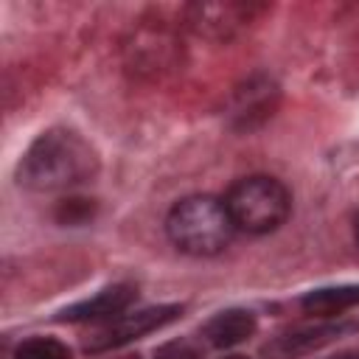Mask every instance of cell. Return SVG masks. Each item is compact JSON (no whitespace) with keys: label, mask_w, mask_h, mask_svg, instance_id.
I'll list each match as a JSON object with an SVG mask.
<instances>
[{"label":"cell","mask_w":359,"mask_h":359,"mask_svg":"<svg viewBox=\"0 0 359 359\" xmlns=\"http://www.w3.org/2000/svg\"><path fill=\"white\" fill-rule=\"evenodd\" d=\"M98 171L95 149L70 129L42 132L17 165V182L28 191H65L93 180Z\"/></svg>","instance_id":"6da1fadb"},{"label":"cell","mask_w":359,"mask_h":359,"mask_svg":"<svg viewBox=\"0 0 359 359\" xmlns=\"http://www.w3.org/2000/svg\"><path fill=\"white\" fill-rule=\"evenodd\" d=\"M233 219L216 196H185L165 216V233L180 252L208 258L222 252L233 238Z\"/></svg>","instance_id":"7a4b0ae2"},{"label":"cell","mask_w":359,"mask_h":359,"mask_svg":"<svg viewBox=\"0 0 359 359\" xmlns=\"http://www.w3.org/2000/svg\"><path fill=\"white\" fill-rule=\"evenodd\" d=\"M224 208L233 224L244 233L264 236L275 233L292 213V196L286 185L266 174H252L236 180L224 194Z\"/></svg>","instance_id":"3957f363"},{"label":"cell","mask_w":359,"mask_h":359,"mask_svg":"<svg viewBox=\"0 0 359 359\" xmlns=\"http://www.w3.org/2000/svg\"><path fill=\"white\" fill-rule=\"evenodd\" d=\"M182 314V306L177 303H168V306H151V309H140L135 314H121L115 317L107 328H101L90 342H87V351H109V348H121L132 339H140L163 325H168L171 320H177Z\"/></svg>","instance_id":"277c9868"},{"label":"cell","mask_w":359,"mask_h":359,"mask_svg":"<svg viewBox=\"0 0 359 359\" xmlns=\"http://www.w3.org/2000/svg\"><path fill=\"white\" fill-rule=\"evenodd\" d=\"M255 11H261V8L244 6V3H194L185 8V17L196 34H205L213 39H227L244 22H250Z\"/></svg>","instance_id":"5b68a950"},{"label":"cell","mask_w":359,"mask_h":359,"mask_svg":"<svg viewBox=\"0 0 359 359\" xmlns=\"http://www.w3.org/2000/svg\"><path fill=\"white\" fill-rule=\"evenodd\" d=\"M351 325L342 323H328V325H306V328H294L286 331L280 337H275L272 342L264 345V356L266 359H297L303 353H311L323 345H328L331 339H337L339 334H345Z\"/></svg>","instance_id":"8992f818"},{"label":"cell","mask_w":359,"mask_h":359,"mask_svg":"<svg viewBox=\"0 0 359 359\" xmlns=\"http://www.w3.org/2000/svg\"><path fill=\"white\" fill-rule=\"evenodd\" d=\"M135 289L126 286V283H115L104 292H98L95 297H87L81 303H73L67 306L65 311H59V320H67V323H90V320H115L121 317L129 303H135Z\"/></svg>","instance_id":"52a82bcc"},{"label":"cell","mask_w":359,"mask_h":359,"mask_svg":"<svg viewBox=\"0 0 359 359\" xmlns=\"http://www.w3.org/2000/svg\"><path fill=\"white\" fill-rule=\"evenodd\" d=\"M275 87L269 84V79L264 76H252L244 81V87L236 90V107H233V118L238 126L250 129L255 121L272 115V104H275Z\"/></svg>","instance_id":"ba28073f"},{"label":"cell","mask_w":359,"mask_h":359,"mask_svg":"<svg viewBox=\"0 0 359 359\" xmlns=\"http://www.w3.org/2000/svg\"><path fill=\"white\" fill-rule=\"evenodd\" d=\"M205 339L216 348H233L241 345L244 339H250L255 334V314L247 309H227L213 314L205 328H202Z\"/></svg>","instance_id":"9c48e42d"},{"label":"cell","mask_w":359,"mask_h":359,"mask_svg":"<svg viewBox=\"0 0 359 359\" xmlns=\"http://www.w3.org/2000/svg\"><path fill=\"white\" fill-rule=\"evenodd\" d=\"M300 306L309 314H320V317H334L342 314L353 306H359V283H345V286H323V289H311L303 294Z\"/></svg>","instance_id":"30bf717a"},{"label":"cell","mask_w":359,"mask_h":359,"mask_svg":"<svg viewBox=\"0 0 359 359\" xmlns=\"http://www.w3.org/2000/svg\"><path fill=\"white\" fill-rule=\"evenodd\" d=\"M14 359H70V348L53 337H31L17 348Z\"/></svg>","instance_id":"8fae6325"},{"label":"cell","mask_w":359,"mask_h":359,"mask_svg":"<svg viewBox=\"0 0 359 359\" xmlns=\"http://www.w3.org/2000/svg\"><path fill=\"white\" fill-rule=\"evenodd\" d=\"M93 213H95V202L81 199V196H70V199H62L56 205V222L59 224H84L93 219Z\"/></svg>","instance_id":"7c38bea8"},{"label":"cell","mask_w":359,"mask_h":359,"mask_svg":"<svg viewBox=\"0 0 359 359\" xmlns=\"http://www.w3.org/2000/svg\"><path fill=\"white\" fill-rule=\"evenodd\" d=\"M154 359H199V348L188 339H174V342L163 345L154 353Z\"/></svg>","instance_id":"4fadbf2b"},{"label":"cell","mask_w":359,"mask_h":359,"mask_svg":"<svg viewBox=\"0 0 359 359\" xmlns=\"http://www.w3.org/2000/svg\"><path fill=\"white\" fill-rule=\"evenodd\" d=\"M337 359H359V351H351V353H342V356H337Z\"/></svg>","instance_id":"5bb4252c"},{"label":"cell","mask_w":359,"mask_h":359,"mask_svg":"<svg viewBox=\"0 0 359 359\" xmlns=\"http://www.w3.org/2000/svg\"><path fill=\"white\" fill-rule=\"evenodd\" d=\"M353 236H356V244H359V216H356V222H353Z\"/></svg>","instance_id":"9a60e30c"},{"label":"cell","mask_w":359,"mask_h":359,"mask_svg":"<svg viewBox=\"0 0 359 359\" xmlns=\"http://www.w3.org/2000/svg\"><path fill=\"white\" fill-rule=\"evenodd\" d=\"M224 359H247V356H238V353H233V356H224Z\"/></svg>","instance_id":"2e32d148"}]
</instances>
